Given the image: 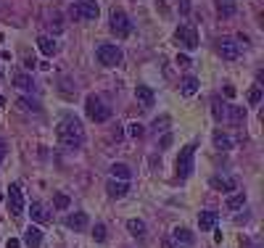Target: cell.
I'll return each instance as SVG.
<instances>
[{
  "label": "cell",
  "instance_id": "cell-1",
  "mask_svg": "<svg viewBox=\"0 0 264 248\" xmlns=\"http://www.w3.org/2000/svg\"><path fill=\"white\" fill-rule=\"evenodd\" d=\"M56 137H58V143L66 145V148H80L84 143V127L77 122V119H64V122L56 127Z\"/></svg>",
  "mask_w": 264,
  "mask_h": 248
},
{
  "label": "cell",
  "instance_id": "cell-2",
  "mask_svg": "<svg viewBox=\"0 0 264 248\" xmlns=\"http://www.w3.org/2000/svg\"><path fill=\"white\" fill-rule=\"evenodd\" d=\"M100 8L96 0H74L69 5V16L74 21H90V19H98Z\"/></svg>",
  "mask_w": 264,
  "mask_h": 248
},
{
  "label": "cell",
  "instance_id": "cell-3",
  "mask_svg": "<svg viewBox=\"0 0 264 248\" xmlns=\"http://www.w3.org/2000/svg\"><path fill=\"white\" fill-rule=\"evenodd\" d=\"M84 111H88V116L92 119V122H108L111 116V108L103 103V100L98 95H88V100H84Z\"/></svg>",
  "mask_w": 264,
  "mask_h": 248
},
{
  "label": "cell",
  "instance_id": "cell-4",
  "mask_svg": "<svg viewBox=\"0 0 264 248\" xmlns=\"http://www.w3.org/2000/svg\"><path fill=\"white\" fill-rule=\"evenodd\" d=\"M196 148H198V143H190V145H185V148L180 151V156H177V177H190L193 174V156H196Z\"/></svg>",
  "mask_w": 264,
  "mask_h": 248
},
{
  "label": "cell",
  "instance_id": "cell-5",
  "mask_svg": "<svg viewBox=\"0 0 264 248\" xmlns=\"http://www.w3.org/2000/svg\"><path fill=\"white\" fill-rule=\"evenodd\" d=\"M6 204H8V211H11V217H22L24 214V193H22V185H14L8 188V193H6Z\"/></svg>",
  "mask_w": 264,
  "mask_h": 248
},
{
  "label": "cell",
  "instance_id": "cell-6",
  "mask_svg": "<svg viewBox=\"0 0 264 248\" xmlns=\"http://www.w3.org/2000/svg\"><path fill=\"white\" fill-rule=\"evenodd\" d=\"M96 58H98L100 66H108L111 69V66H119L124 56H122V50L116 48V45H100L98 53H96Z\"/></svg>",
  "mask_w": 264,
  "mask_h": 248
},
{
  "label": "cell",
  "instance_id": "cell-7",
  "mask_svg": "<svg viewBox=\"0 0 264 248\" xmlns=\"http://www.w3.org/2000/svg\"><path fill=\"white\" fill-rule=\"evenodd\" d=\"M108 26H111V32H114L116 37H127V34L132 32V19L124 11H114V13H111Z\"/></svg>",
  "mask_w": 264,
  "mask_h": 248
},
{
  "label": "cell",
  "instance_id": "cell-8",
  "mask_svg": "<svg viewBox=\"0 0 264 248\" xmlns=\"http://www.w3.org/2000/svg\"><path fill=\"white\" fill-rule=\"evenodd\" d=\"M174 42L177 45H182L185 50H196L198 48V34L193 26H177V32H174Z\"/></svg>",
  "mask_w": 264,
  "mask_h": 248
},
{
  "label": "cell",
  "instance_id": "cell-9",
  "mask_svg": "<svg viewBox=\"0 0 264 248\" xmlns=\"http://www.w3.org/2000/svg\"><path fill=\"white\" fill-rule=\"evenodd\" d=\"M220 53H222V58L224 61H238L240 58V40H232V37H222L220 40Z\"/></svg>",
  "mask_w": 264,
  "mask_h": 248
},
{
  "label": "cell",
  "instance_id": "cell-10",
  "mask_svg": "<svg viewBox=\"0 0 264 248\" xmlns=\"http://www.w3.org/2000/svg\"><path fill=\"white\" fill-rule=\"evenodd\" d=\"M222 119H228V124H232V127H243V122H246V108H240L235 103H228L224 106Z\"/></svg>",
  "mask_w": 264,
  "mask_h": 248
},
{
  "label": "cell",
  "instance_id": "cell-11",
  "mask_svg": "<svg viewBox=\"0 0 264 248\" xmlns=\"http://www.w3.org/2000/svg\"><path fill=\"white\" fill-rule=\"evenodd\" d=\"M30 217H32V222H37V225H48L50 219H53L50 209H45L40 201H34V204L30 206Z\"/></svg>",
  "mask_w": 264,
  "mask_h": 248
},
{
  "label": "cell",
  "instance_id": "cell-12",
  "mask_svg": "<svg viewBox=\"0 0 264 248\" xmlns=\"http://www.w3.org/2000/svg\"><path fill=\"white\" fill-rule=\"evenodd\" d=\"M106 193L111 198H124L127 193H130V182L127 180H114L111 177L108 182H106Z\"/></svg>",
  "mask_w": 264,
  "mask_h": 248
},
{
  "label": "cell",
  "instance_id": "cell-13",
  "mask_svg": "<svg viewBox=\"0 0 264 248\" xmlns=\"http://www.w3.org/2000/svg\"><path fill=\"white\" fill-rule=\"evenodd\" d=\"M88 225H90V217L84 214V211H74V214L66 217V227L74 230V233H80V230H88Z\"/></svg>",
  "mask_w": 264,
  "mask_h": 248
},
{
  "label": "cell",
  "instance_id": "cell-14",
  "mask_svg": "<svg viewBox=\"0 0 264 248\" xmlns=\"http://www.w3.org/2000/svg\"><path fill=\"white\" fill-rule=\"evenodd\" d=\"M214 8H216V13H220V19H232V16L238 13L235 0H214Z\"/></svg>",
  "mask_w": 264,
  "mask_h": 248
},
{
  "label": "cell",
  "instance_id": "cell-15",
  "mask_svg": "<svg viewBox=\"0 0 264 248\" xmlns=\"http://www.w3.org/2000/svg\"><path fill=\"white\" fill-rule=\"evenodd\" d=\"M216 222H220V214H216L214 209L201 211V214H198V227H201V230H214Z\"/></svg>",
  "mask_w": 264,
  "mask_h": 248
},
{
  "label": "cell",
  "instance_id": "cell-16",
  "mask_svg": "<svg viewBox=\"0 0 264 248\" xmlns=\"http://www.w3.org/2000/svg\"><path fill=\"white\" fill-rule=\"evenodd\" d=\"M135 98H138V103L143 106V108H150V106L156 103V98H154V90H150V87H146V85L135 87Z\"/></svg>",
  "mask_w": 264,
  "mask_h": 248
},
{
  "label": "cell",
  "instance_id": "cell-17",
  "mask_svg": "<svg viewBox=\"0 0 264 248\" xmlns=\"http://www.w3.org/2000/svg\"><path fill=\"white\" fill-rule=\"evenodd\" d=\"M209 185L214 190H220V193H232L235 190V182L230 177H222V174H214V177L209 180Z\"/></svg>",
  "mask_w": 264,
  "mask_h": 248
},
{
  "label": "cell",
  "instance_id": "cell-18",
  "mask_svg": "<svg viewBox=\"0 0 264 248\" xmlns=\"http://www.w3.org/2000/svg\"><path fill=\"white\" fill-rule=\"evenodd\" d=\"M172 241L180 243V246H193L196 243V235L190 233V230H185V227H174L172 230Z\"/></svg>",
  "mask_w": 264,
  "mask_h": 248
},
{
  "label": "cell",
  "instance_id": "cell-19",
  "mask_svg": "<svg viewBox=\"0 0 264 248\" xmlns=\"http://www.w3.org/2000/svg\"><path fill=\"white\" fill-rule=\"evenodd\" d=\"M24 243L30 248H40L42 246V230H37L34 225L30 230H24Z\"/></svg>",
  "mask_w": 264,
  "mask_h": 248
},
{
  "label": "cell",
  "instance_id": "cell-20",
  "mask_svg": "<svg viewBox=\"0 0 264 248\" xmlns=\"http://www.w3.org/2000/svg\"><path fill=\"white\" fill-rule=\"evenodd\" d=\"M37 48H40L45 56H53V53L58 50V42H56L50 34H40V37H37Z\"/></svg>",
  "mask_w": 264,
  "mask_h": 248
},
{
  "label": "cell",
  "instance_id": "cell-21",
  "mask_svg": "<svg viewBox=\"0 0 264 248\" xmlns=\"http://www.w3.org/2000/svg\"><path fill=\"white\" fill-rule=\"evenodd\" d=\"M14 85L18 90H24V93H32V90H34V79L26 74V71H18V74H14Z\"/></svg>",
  "mask_w": 264,
  "mask_h": 248
},
{
  "label": "cell",
  "instance_id": "cell-22",
  "mask_svg": "<svg viewBox=\"0 0 264 248\" xmlns=\"http://www.w3.org/2000/svg\"><path fill=\"white\" fill-rule=\"evenodd\" d=\"M198 87H201V82H198V77H185V79L180 82V93H182L185 98L196 95V93H198Z\"/></svg>",
  "mask_w": 264,
  "mask_h": 248
},
{
  "label": "cell",
  "instance_id": "cell-23",
  "mask_svg": "<svg viewBox=\"0 0 264 248\" xmlns=\"http://www.w3.org/2000/svg\"><path fill=\"white\" fill-rule=\"evenodd\" d=\"M111 177H114V180H127V182H130L132 169L127 167V164H111Z\"/></svg>",
  "mask_w": 264,
  "mask_h": 248
},
{
  "label": "cell",
  "instance_id": "cell-24",
  "mask_svg": "<svg viewBox=\"0 0 264 248\" xmlns=\"http://www.w3.org/2000/svg\"><path fill=\"white\" fill-rule=\"evenodd\" d=\"M212 140H214V148H216V151H230V148H232V140H230L228 135H222L220 130L212 135Z\"/></svg>",
  "mask_w": 264,
  "mask_h": 248
},
{
  "label": "cell",
  "instance_id": "cell-25",
  "mask_svg": "<svg viewBox=\"0 0 264 248\" xmlns=\"http://www.w3.org/2000/svg\"><path fill=\"white\" fill-rule=\"evenodd\" d=\"M127 230H130V235L143 238V235H146V222H143V219H130V222H127Z\"/></svg>",
  "mask_w": 264,
  "mask_h": 248
},
{
  "label": "cell",
  "instance_id": "cell-26",
  "mask_svg": "<svg viewBox=\"0 0 264 248\" xmlns=\"http://www.w3.org/2000/svg\"><path fill=\"white\" fill-rule=\"evenodd\" d=\"M48 29H50L53 34H61V32H64V21H61L58 13H53L50 19H48Z\"/></svg>",
  "mask_w": 264,
  "mask_h": 248
},
{
  "label": "cell",
  "instance_id": "cell-27",
  "mask_svg": "<svg viewBox=\"0 0 264 248\" xmlns=\"http://www.w3.org/2000/svg\"><path fill=\"white\" fill-rule=\"evenodd\" d=\"M243 204H246V193H235V196L228 198V209H232V211H235V209H240Z\"/></svg>",
  "mask_w": 264,
  "mask_h": 248
},
{
  "label": "cell",
  "instance_id": "cell-28",
  "mask_svg": "<svg viewBox=\"0 0 264 248\" xmlns=\"http://www.w3.org/2000/svg\"><path fill=\"white\" fill-rule=\"evenodd\" d=\"M69 196H66V193H53V206L56 209H69Z\"/></svg>",
  "mask_w": 264,
  "mask_h": 248
},
{
  "label": "cell",
  "instance_id": "cell-29",
  "mask_svg": "<svg viewBox=\"0 0 264 248\" xmlns=\"http://www.w3.org/2000/svg\"><path fill=\"white\" fill-rule=\"evenodd\" d=\"M58 87L64 90V93H66V95H74V93H77V85H74V82H72L69 77H64V79L58 82Z\"/></svg>",
  "mask_w": 264,
  "mask_h": 248
},
{
  "label": "cell",
  "instance_id": "cell-30",
  "mask_svg": "<svg viewBox=\"0 0 264 248\" xmlns=\"http://www.w3.org/2000/svg\"><path fill=\"white\" fill-rule=\"evenodd\" d=\"M164 130H169V116H162L154 122V132H164Z\"/></svg>",
  "mask_w": 264,
  "mask_h": 248
},
{
  "label": "cell",
  "instance_id": "cell-31",
  "mask_svg": "<svg viewBox=\"0 0 264 248\" xmlns=\"http://www.w3.org/2000/svg\"><path fill=\"white\" fill-rule=\"evenodd\" d=\"M16 103H18V108H24V111H30V108H32V111H37V103H34V100H30V98H18Z\"/></svg>",
  "mask_w": 264,
  "mask_h": 248
},
{
  "label": "cell",
  "instance_id": "cell-32",
  "mask_svg": "<svg viewBox=\"0 0 264 248\" xmlns=\"http://www.w3.org/2000/svg\"><path fill=\"white\" fill-rule=\"evenodd\" d=\"M212 111H214V119H216V122H222V114H224V106L220 103V100H214V103H212Z\"/></svg>",
  "mask_w": 264,
  "mask_h": 248
},
{
  "label": "cell",
  "instance_id": "cell-33",
  "mask_svg": "<svg viewBox=\"0 0 264 248\" xmlns=\"http://www.w3.org/2000/svg\"><path fill=\"white\" fill-rule=\"evenodd\" d=\"M92 238H96L98 243H103V241H106V227H103V225H96V230H92Z\"/></svg>",
  "mask_w": 264,
  "mask_h": 248
},
{
  "label": "cell",
  "instance_id": "cell-34",
  "mask_svg": "<svg viewBox=\"0 0 264 248\" xmlns=\"http://www.w3.org/2000/svg\"><path fill=\"white\" fill-rule=\"evenodd\" d=\"M248 100H251L254 106H259V103H262V90H259V87H251V93H248Z\"/></svg>",
  "mask_w": 264,
  "mask_h": 248
},
{
  "label": "cell",
  "instance_id": "cell-35",
  "mask_svg": "<svg viewBox=\"0 0 264 248\" xmlns=\"http://www.w3.org/2000/svg\"><path fill=\"white\" fill-rule=\"evenodd\" d=\"M130 137H140V135H143V127H140V124H130Z\"/></svg>",
  "mask_w": 264,
  "mask_h": 248
},
{
  "label": "cell",
  "instance_id": "cell-36",
  "mask_svg": "<svg viewBox=\"0 0 264 248\" xmlns=\"http://www.w3.org/2000/svg\"><path fill=\"white\" fill-rule=\"evenodd\" d=\"M180 13H182V16L190 13V0H180Z\"/></svg>",
  "mask_w": 264,
  "mask_h": 248
},
{
  "label": "cell",
  "instance_id": "cell-37",
  "mask_svg": "<svg viewBox=\"0 0 264 248\" xmlns=\"http://www.w3.org/2000/svg\"><path fill=\"white\" fill-rule=\"evenodd\" d=\"M169 145H172V135H164L162 143H158V148H169Z\"/></svg>",
  "mask_w": 264,
  "mask_h": 248
},
{
  "label": "cell",
  "instance_id": "cell-38",
  "mask_svg": "<svg viewBox=\"0 0 264 248\" xmlns=\"http://www.w3.org/2000/svg\"><path fill=\"white\" fill-rule=\"evenodd\" d=\"M177 63H180V66H185V69H188V66H190V63H193V61H190V58H188V56H177Z\"/></svg>",
  "mask_w": 264,
  "mask_h": 248
},
{
  "label": "cell",
  "instance_id": "cell-39",
  "mask_svg": "<svg viewBox=\"0 0 264 248\" xmlns=\"http://www.w3.org/2000/svg\"><path fill=\"white\" fill-rule=\"evenodd\" d=\"M6 153H8V145H6V140H3V137H0V159H3Z\"/></svg>",
  "mask_w": 264,
  "mask_h": 248
},
{
  "label": "cell",
  "instance_id": "cell-40",
  "mask_svg": "<svg viewBox=\"0 0 264 248\" xmlns=\"http://www.w3.org/2000/svg\"><path fill=\"white\" fill-rule=\"evenodd\" d=\"M6 248H18V241H16V238H8V243H6Z\"/></svg>",
  "mask_w": 264,
  "mask_h": 248
},
{
  "label": "cell",
  "instance_id": "cell-41",
  "mask_svg": "<svg viewBox=\"0 0 264 248\" xmlns=\"http://www.w3.org/2000/svg\"><path fill=\"white\" fill-rule=\"evenodd\" d=\"M164 248H174V246H172V241H164Z\"/></svg>",
  "mask_w": 264,
  "mask_h": 248
}]
</instances>
